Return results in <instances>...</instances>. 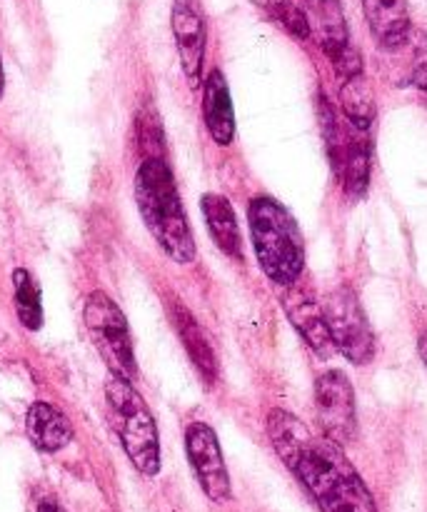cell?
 Returning <instances> with one entry per match:
<instances>
[{"label":"cell","instance_id":"44dd1931","mask_svg":"<svg viewBox=\"0 0 427 512\" xmlns=\"http://www.w3.org/2000/svg\"><path fill=\"white\" fill-rule=\"evenodd\" d=\"M410 45H413V63H410V83L415 88L427 90V35L410 33Z\"/></svg>","mask_w":427,"mask_h":512},{"label":"cell","instance_id":"ac0fdd59","mask_svg":"<svg viewBox=\"0 0 427 512\" xmlns=\"http://www.w3.org/2000/svg\"><path fill=\"white\" fill-rule=\"evenodd\" d=\"M340 103H343L345 118L353 123L355 130H368L375 120V98L373 88L365 80V75H353L340 88Z\"/></svg>","mask_w":427,"mask_h":512},{"label":"cell","instance_id":"8fae6325","mask_svg":"<svg viewBox=\"0 0 427 512\" xmlns=\"http://www.w3.org/2000/svg\"><path fill=\"white\" fill-rule=\"evenodd\" d=\"M305 18H308L310 33L320 43L330 60H340L345 53L353 50L348 40V23L343 15V3L340 0H303Z\"/></svg>","mask_w":427,"mask_h":512},{"label":"cell","instance_id":"7402d4cb","mask_svg":"<svg viewBox=\"0 0 427 512\" xmlns=\"http://www.w3.org/2000/svg\"><path fill=\"white\" fill-rule=\"evenodd\" d=\"M38 512H63V510H60L53 500H43V503L38 505Z\"/></svg>","mask_w":427,"mask_h":512},{"label":"cell","instance_id":"3957f363","mask_svg":"<svg viewBox=\"0 0 427 512\" xmlns=\"http://www.w3.org/2000/svg\"><path fill=\"white\" fill-rule=\"evenodd\" d=\"M248 220L263 273L275 285L293 288L305 270L303 235L295 218L270 195H255L248 205Z\"/></svg>","mask_w":427,"mask_h":512},{"label":"cell","instance_id":"d6986e66","mask_svg":"<svg viewBox=\"0 0 427 512\" xmlns=\"http://www.w3.org/2000/svg\"><path fill=\"white\" fill-rule=\"evenodd\" d=\"M15 310H18L20 323L28 330H38L43 325V305H40V290L35 285L33 275L28 270H15Z\"/></svg>","mask_w":427,"mask_h":512},{"label":"cell","instance_id":"52a82bcc","mask_svg":"<svg viewBox=\"0 0 427 512\" xmlns=\"http://www.w3.org/2000/svg\"><path fill=\"white\" fill-rule=\"evenodd\" d=\"M315 410H318L320 425L325 438L343 445L358 433V413H355V393L348 375L340 370L320 375L315 383Z\"/></svg>","mask_w":427,"mask_h":512},{"label":"cell","instance_id":"277c9868","mask_svg":"<svg viewBox=\"0 0 427 512\" xmlns=\"http://www.w3.org/2000/svg\"><path fill=\"white\" fill-rule=\"evenodd\" d=\"M108 398L110 423L118 433L123 450L128 453L135 470L148 478L160 473V440L155 428L153 413L148 410L145 400L135 393L128 380L110 378L105 385Z\"/></svg>","mask_w":427,"mask_h":512},{"label":"cell","instance_id":"5bb4252c","mask_svg":"<svg viewBox=\"0 0 427 512\" xmlns=\"http://www.w3.org/2000/svg\"><path fill=\"white\" fill-rule=\"evenodd\" d=\"M25 430H28L30 443L43 453H58L73 438L68 418L58 408L48 403H33L25 418Z\"/></svg>","mask_w":427,"mask_h":512},{"label":"cell","instance_id":"9a60e30c","mask_svg":"<svg viewBox=\"0 0 427 512\" xmlns=\"http://www.w3.org/2000/svg\"><path fill=\"white\" fill-rule=\"evenodd\" d=\"M200 208H203L205 223H208L215 245L225 255H230V258H240V253H243V240H240L238 218H235V210L230 205V200L223 198V195L208 193L200 200Z\"/></svg>","mask_w":427,"mask_h":512},{"label":"cell","instance_id":"7a4b0ae2","mask_svg":"<svg viewBox=\"0 0 427 512\" xmlns=\"http://www.w3.org/2000/svg\"><path fill=\"white\" fill-rule=\"evenodd\" d=\"M135 203L145 228L175 263H193L195 240L180 203L175 178L163 158H148L135 173Z\"/></svg>","mask_w":427,"mask_h":512},{"label":"cell","instance_id":"4fadbf2b","mask_svg":"<svg viewBox=\"0 0 427 512\" xmlns=\"http://www.w3.org/2000/svg\"><path fill=\"white\" fill-rule=\"evenodd\" d=\"M203 115L205 125H208L210 135L218 145H230L235 138V113H233V100H230L228 83L220 70L205 78L203 88Z\"/></svg>","mask_w":427,"mask_h":512},{"label":"cell","instance_id":"9c48e42d","mask_svg":"<svg viewBox=\"0 0 427 512\" xmlns=\"http://www.w3.org/2000/svg\"><path fill=\"white\" fill-rule=\"evenodd\" d=\"M170 25L185 78L190 85H198L205 55V15L198 0H173Z\"/></svg>","mask_w":427,"mask_h":512},{"label":"cell","instance_id":"8992f818","mask_svg":"<svg viewBox=\"0 0 427 512\" xmlns=\"http://www.w3.org/2000/svg\"><path fill=\"white\" fill-rule=\"evenodd\" d=\"M325 320L333 335L335 350L345 355L350 363L365 365L375 355V338L358 298L350 288H338L325 298Z\"/></svg>","mask_w":427,"mask_h":512},{"label":"cell","instance_id":"6da1fadb","mask_svg":"<svg viewBox=\"0 0 427 512\" xmlns=\"http://www.w3.org/2000/svg\"><path fill=\"white\" fill-rule=\"evenodd\" d=\"M268 438L278 458L293 470L323 512H378L343 450L330 438H315L303 420L285 410L268 415Z\"/></svg>","mask_w":427,"mask_h":512},{"label":"cell","instance_id":"603a6c76","mask_svg":"<svg viewBox=\"0 0 427 512\" xmlns=\"http://www.w3.org/2000/svg\"><path fill=\"white\" fill-rule=\"evenodd\" d=\"M418 350H420V358H423V363H425V368H427V333L423 335V338H420Z\"/></svg>","mask_w":427,"mask_h":512},{"label":"cell","instance_id":"30bf717a","mask_svg":"<svg viewBox=\"0 0 427 512\" xmlns=\"http://www.w3.org/2000/svg\"><path fill=\"white\" fill-rule=\"evenodd\" d=\"M283 310L290 323H293V328L303 335V340L315 353L323 355V358L333 353V335H330L328 320H325V313L318 305V300L310 298L308 293L288 288L283 293Z\"/></svg>","mask_w":427,"mask_h":512},{"label":"cell","instance_id":"7c38bea8","mask_svg":"<svg viewBox=\"0 0 427 512\" xmlns=\"http://www.w3.org/2000/svg\"><path fill=\"white\" fill-rule=\"evenodd\" d=\"M365 18L385 50H398L413 33L408 0H363Z\"/></svg>","mask_w":427,"mask_h":512},{"label":"cell","instance_id":"2e32d148","mask_svg":"<svg viewBox=\"0 0 427 512\" xmlns=\"http://www.w3.org/2000/svg\"><path fill=\"white\" fill-rule=\"evenodd\" d=\"M173 320L175 328H178L180 340H183L185 350H188L190 360L198 368L200 378L205 383H215L218 380V360H215L213 348H210L208 338H205V330L200 328L198 320L183 308V305H173Z\"/></svg>","mask_w":427,"mask_h":512},{"label":"cell","instance_id":"5b68a950","mask_svg":"<svg viewBox=\"0 0 427 512\" xmlns=\"http://www.w3.org/2000/svg\"><path fill=\"white\" fill-rule=\"evenodd\" d=\"M83 320L90 340L98 348V353L103 355L113 378L133 383L138 368H135L133 340H130L128 320H125L123 310L105 293H93L85 300Z\"/></svg>","mask_w":427,"mask_h":512},{"label":"cell","instance_id":"e0dca14e","mask_svg":"<svg viewBox=\"0 0 427 512\" xmlns=\"http://www.w3.org/2000/svg\"><path fill=\"white\" fill-rule=\"evenodd\" d=\"M338 173H343L345 190H348L353 198L363 195L368 190V178H370V148L368 140H365L363 130H358V135L345 140L343 158H340Z\"/></svg>","mask_w":427,"mask_h":512},{"label":"cell","instance_id":"cb8c5ba5","mask_svg":"<svg viewBox=\"0 0 427 512\" xmlns=\"http://www.w3.org/2000/svg\"><path fill=\"white\" fill-rule=\"evenodd\" d=\"M0 93H3V63H0Z\"/></svg>","mask_w":427,"mask_h":512},{"label":"cell","instance_id":"ba28073f","mask_svg":"<svg viewBox=\"0 0 427 512\" xmlns=\"http://www.w3.org/2000/svg\"><path fill=\"white\" fill-rule=\"evenodd\" d=\"M185 450L203 493L213 503H225L230 498V478L215 430L208 423H190L185 430Z\"/></svg>","mask_w":427,"mask_h":512},{"label":"cell","instance_id":"ffe728a7","mask_svg":"<svg viewBox=\"0 0 427 512\" xmlns=\"http://www.w3.org/2000/svg\"><path fill=\"white\" fill-rule=\"evenodd\" d=\"M260 8L268 13V18H273L275 23L283 30H288L293 38L305 40L310 35L308 18H305V10L298 8L293 0H258Z\"/></svg>","mask_w":427,"mask_h":512}]
</instances>
